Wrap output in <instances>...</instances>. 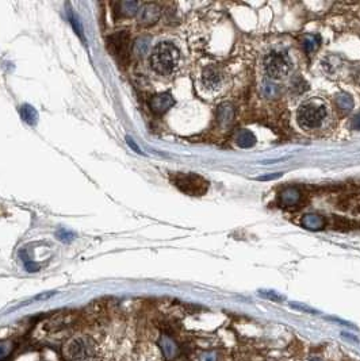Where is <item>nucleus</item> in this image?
Segmentation results:
<instances>
[{"instance_id": "obj_6", "label": "nucleus", "mask_w": 360, "mask_h": 361, "mask_svg": "<svg viewBox=\"0 0 360 361\" xmlns=\"http://www.w3.org/2000/svg\"><path fill=\"white\" fill-rule=\"evenodd\" d=\"M107 48L119 62H126L130 53V35L126 31L115 33L107 38Z\"/></svg>"}, {"instance_id": "obj_29", "label": "nucleus", "mask_w": 360, "mask_h": 361, "mask_svg": "<svg viewBox=\"0 0 360 361\" xmlns=\"http://www.w3.org/2000/svg\"><path fill=\"white\" fill-rule=\"evenodd\" d=\"M309 361H322V360H321L320 357H311V359Z\"/></svg>"}, {"instance_id": "obj_22", "label": "nucleus", "mask_w": 360, "mask_h": 361, "mask_svg": "<svg viewBox=\"0 0 360 361\" xmlns=\"http://www.w3.org/2000/svg\"><path fill=\"white\" fill-rule=\"evenodd\" d=\"M260 297L267 298V299L274 301V302H282V301L285 299V298L281 297V295H278L277 292L274 291H260Z\"/></svg>"}, {"instance_id": "obj_12", "label": "nucleus", "mask_w": 360, "mask_h": 361, "mask_svg": "<svg viewBox=\"0 0 360 361\" xmlns=\"http://www.w3.org/2000/svg\"><path fill=\"white\" fill-rule=\"evenodd\" d=\"M301 200V193L296 188H286L281 193V203L282 206H295Z\"/></svg>"}, {"instance_id": "obj_10", "label": "nucleus", "mask_w": 360, "mask_h": 361, "mask_svg": "<svg viewBox=\"0 0 360 361\" xmlns=\"http://www.w3.org/2000/svg\"><path fill=\"white\" fill-rule=\"evenodd\" d=\"M158 344H160V348H161V351H163L164 357L168 359V360H172V359H175V357L179 355V352H180V349H179V345L176 344V341L172 340V338H171L169 336H161Z\"/></svg>"}, {"instance_id": "obj_9", "label": "nucleus", "mask_w": 360, "mask_h": 361, "mask_svg": "<svg viewBox=\"0 0 360 361\" xmlns=\"http://www.w3.org/2000/svg\"><path fill=\"white\" fill-rule=\"evenodd\" d=\"M173 104H175V99L172 98V95L169 94L154 95L150 99V109L157 114H163V113L168 111Z\"/></svg>"}, {"instance_id": "obj_18", "label": "nucleus", "mask_w": 360, "mask_h": 361, "mask_svg": "<svg viewBox=\"0 0 360 361\" xmlns=\"http://www.w3.org/2000/svg\"><path fill=\"white\" fill-rule=\"evenodd\" d=\"M56 237L59 238V241H61V242L70 243L73 241L74 237H76V234H74L73 232H71V230H67V229H60V230H57V233H56Z\"/></svg>"}, {"instance_id": "obj_25", "label": "nucleus", "mask_w": 360, "mask_h": 361, "mask_svg": "<svg viewBox=\"0 0 360 361\" xmlns=\"http://www.w3.org/2000/svg\"><path fill=\"white\" fill-rule=\"evenodd\" d=\"M126 144H128L129 146H130V148L133 149V150H134V152H136V153L143 154V152H141V149H140L139 146H137V145H136V142H134L133 139L130 138V137H126Z\"/></svg>"}, {"instance_id": "obj_8", "label": "nucleus", "mask_w": 360, "mask_h": 361, "mask_svg": "<svg viewBox=\"0 0 360 361\" xmlns=\"http://www.w3.org/2000/svg\"><path fill=\"white\" fill-rule=\"evenodd\" d=\"M161 15V10L157 4L154 3H145V4L140 5L139 12H137V18L139 22L144 26L154 25Z\"/></svg>"}, {"instance_id": "obj_28", "label": "nucleus", "mask_w": 360, "mask_h": 361, "mask_svg": "<svg viewBox=\"0 0 360 361\" xmlns=\"http://www.w3.org/2000/svg\"><path fill=\"white\" fill-rule=\"evenodd\" d=\"M341 336H343V337H347V338H348V340H351V341L358 342V340H356V337L355 336H352V334H348V333H341Z\"/></svg>"}, {"instance_id": "obj_30", "label": "nucleus", "mask_w": 360, "mask_h": 361, "mask_svg": "<svg viewBox=\"0 0 360 361\" xmlns=\"http://www.w3.org/2000/svg\"><path fill=\"white\" fill-rule=\"evenodd\" d=\"M81 361H96V360H92V359H85V360H81Z\"/></svg>"}, {"instance_id": "obj_16", "label": "nucleus", "mask_w": 360, "mask_h": 361, "mask_svg": "<svg viewBox=\"0 0 360 361\" xmlns=\"http://www.w3.org/2000/svg\"><path fill=\"white\" fill-rule=\"evenodd\" d=\"M67 16H68V20H70L71 25H72V27H73L74 33L79 35L81 40L85 41V38H84L83 26H81V22H80L79 18H77V15L74 14V12H72V10H68V12H67Z\"/></svg>"}, {"instance_id": "obj_4", "label": "nucleus", "mask_w": 360, "mask_h": 361, "mask_svg": "<svg viewBox=\"0 0 360 361\" xmlns=\"http://www.w3.org/2000/svg\"><path fill=\"white\" fill-rule=\"evenodd\" d=\"M175 185L187 195L201 196L208 191L209 183L197 174H178L173 178Z\"/></svg>"}, {"instance_id": "obj_27", "label": "nucleus", "mask_w": 360, "mask_h": 361, "mask_svg": "<svg viewBox=\"0 0 360 361\" xmlns=\"http://www.w3.org/2000/svg\"><path fill=\"white\" fill-rule=\"evenodd\" d=\"M282 174H272V175H268V176H260V178H257L259 181H267V180H272V179H278L281 178Z\"/></svg>"}, {"instance_id": "obj_21", "label": "nucleus", "mask_w": 360, "mask_h": 361, "mask_svg": "<svg viewBox=\"0 0 360 361\" xmlns=\"http://www.w3.org/2000/svg\"><path fill=\"white\" fill-rule=\"evenodd\" d=\"M199 361H218L217 352L214 351H206L201 353Z\"/></svg>"}, {"instance_id": "obj_17", "label": "nucleus", "mask_w": 360, "mask_h": 361, "mask_svg": "<svg viewBox=\"0 0 360 361\" xmlns=\"http://www.w3.org/2000/svg\"><path fill=\"white\" fill-rule=\"evenodd\" d=\"M233 118V109L230 104H222L219 109V119L222 123H230Z\"/></svg>"}, {"instance_id": "obj_26", "label": "nucleus", "mask_w": 360, "mask_h": 361, "mask_svg": "<svg viewBox=\"0 0 360 361\" xmlns=\"http://www.w3.org/2000/svg\"><path fill=\"white\" fill-rule=\"evenodd\" d=\"M351 126H352V129L354 130H360V114H358L354 117Z\"/></svg>"}, {"instance_id": "obj_11", "label": "nucleus", "mask_w": 360, "mask_h": 361, "mask_svg": "<svg viewBox=\"0 0 360 361\" xmlns=\"http://www.w3.org/2000/svg\"><path fill=\"white\" fill-rule=\"evenodd\" d=\"M302 225L307 230H320L326 225L325 218L317 214H307L302 218Z\"/></svg>"}, {"instance_id": "obj_3", "label": "nucleus", "mask_w": 360, "mask_h": 361, "mask_svg": "<svg viewBox=\"0 0 360 361\" xmlns=\"http://www.w3.org/2000/svg\"><path fill=\"white\" fill-rule=\"evenodd\" d=\"M264 68L271 79L279 80L288 74L292 68V62L285 52H271L264 60Z\"/></svg>"}, {"instance_id": "obj_19", "label": "nucleus", "mask_w": 360, "mask_h": 361, "mask_svg": "<svg viewBox=\"0 0 360 361\" xmlns=\"http://www.w3.org/2000/svg\"><path fill=\"white\" fill-rule=\"evenodd\" d=\"M320 37L318 35H307L305 40V49L307 52H313L320 46Z\"/></svg>"}, {"instance_id": "obj_15", "label": "nucleus", "mask_w": 360, "mask_h": 361, "mask_svg": "<svg viewBox=\"0 0 360 361\" xmlns=\"http://www.w3.org/2000/svg\"><path fill=\"white\" fill-rule=\"evenodd\" d=\"M119 12L125 16H133L139 12L140 4L139 1H133V0H125L121 1L118 4Z\"/></svg>"}, {"instance_id": "obj_13", "label": "nucleus", "mask_w": 360, "mask_h": 361, "mask_svg": "<svg viewBox=\"0 0 360 361\" xmlns=\"http://www.w3.org/2000/svg\"><path fill=\"white\" fill-rule=\"evenodd\" d=\"M19 114L20 118L25 120L26 123L30 124V126H35L37 122H38V113L37 110L30 106V104H23L22 107L19 109Z\"/></svg>"}, {"instance_id": "obj_1", "label": "nucleus", "mask_w": 360, "mask_h": 361, "mask_svg": "<svg viewBox=\"0 0 360 361\" xmlns=\"http://www.w3.org/2000/svg\"><path fill=\"white\" fill-rule=\"evenodd\" d=\"M180 52L172 42H160L150 55V65L161 76H172L178 72Z\"/></svg>"}, {"instance_id": "obj_7", "label": "nucleus", "mask_w": 360, "mask_h": 361, "mask_svg": "<svg viewBox=\"0 0 360 361\" xmlns=\"http://www.w3.org/2000/svg\"><path fill=\"white\" fill-rule=\"evenodd\" d=\"M225 81V76L222 70L214 65H210L202 73V83L209 91H219Z\"/></svg>"}, {"instance_id": "obj_14", "label": "nucleus", "mask_w": 360, "mask_h": 361, "mask_svg": "<svg viewBox=\"0 0 360 361\" xmlns=\"http://www.w3.org/2000/svg\"><path fill=\"white\" fill-rule=\"evenodd\" d=\"M236 141L238 146H241V148H252L253 145L256 144V137L248 130H241L237 135Z\"/></svg>"}, {"instance_id": "obj_23", "label": "nucleus", "mask_w": 360, "mask_h": 361, "mask_svg": "<svg viewBox=\"0 0 360 361\" xmlns=\"http://www.w3.org/2000/svg\"><path fill=\"white\" fill-rule=\"evenodd\" d=\"M291 307L292 308H296V310H299V311H303V312H309V314H318V311L317 310H313V308H310V307H306V306H302V304H291Z\"/></svg>"}, {"instance_id": "obj_2", "label": "nucleus", "mask_w": 360, "mask_h": 361, "mask_svg": "<svg viewBox=\"0 0 360 361\" xmlns=\"http://www.w3.org/2000/svg\"><path fill=\"white\" fill-rule=\"evenodd\" d=\"M326 118V110L322 104L306 103L298 111V123L302 129L314 130L320 127Z\"/></svg>"}, {"instance_id": "obj_20", "label": "nucleus", "mask_w": 360, "mask_h": 361, "mask_svg": "<svg viewBox=\"0 0 360 361\" xmlns=\"http://www.w3.org/2000/svg\"><path fill=\"white\" fill-rule=\"evenodd\" d=\"M337 106L340 107L341 110H351L352 109V106H354V102L351 99L348 95H340L339 98H337Z\"/></svg>"}, {"instance_id": "obj_5", "label": "nucleus", "mask_w": 360, "mask_h": 361, "mask_svg": "<svg viewBox=\"0 0 360 361\" xmlns=\"http://www.w3.org/2000/svg\"><path fill=\"white\" fill-rule=\"evenodd\" d=\"M95 352V344L89 337L72 338L65 344L64 355L70 360H85L92 356Z\"/></svg>"}, {"instance_id": "obj_24", "label": "nucleus", "mask_w": 360, "mask_h": 361, "mask_svg": "<svg viewBox=\"0 0 360 361\" xmlns=\"http://www.w3.org/2000/svg\"><path fill=\"white\" fill-rule=\"evenodd\" d=\"M8 352H10V345L7 342H0V359L7 356Z\"/></svg>"}]
</instances>
